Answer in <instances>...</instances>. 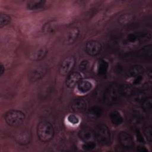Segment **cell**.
<instances>
[{
	"instance_id": "obj_1",
	"label": "cell",
	"mask_w": 152,
	"mask_h": 152,
	"mask_svg": "<svg viewBox=\"0 0 152 152\" xmlns=\"http://www.w3.org/2000/svg\"><path fill=\"white\" fill-rule=\"evenodd\" d=\"M37 135L39 140L43 142L50 141L54 136L53 125L47 121L40 122L37 127Z\"/></svg>"
},
{
	"instance_id": "obj_2",
	"label": "cell",
	"mask_w": 152,
	"mask_h": 152,
	"mask_svg": "<svg viewBox=\"0 0 152 152\" xmlns=\"http://www.w3.org/2000/svg\"><path fill=\"white\" fill-rule=\"evenodd\" d=\"M121 96L119 86L113 84L109 86L106 89L104 93L103 100L106 104L113 105L119 101Z\"/></svg>"
},
{
	"instance_id": "obj_3",
	"label": "cell",
	"mask_w": 152,
	"mask_h": 152,
	"mask_svg": "<svg viewBox=\"0 0 152 152\" xmlns=\"http://www.w3.org/2000/svg\"><path fill=\"white\" fill-rule=\"evenodd\" d=\"M94 138L102 145H107L110 143L111 135L108 126L103 124L96 126L94 131Z\"/></svg>"
},
{
	"instance_id": "obj_4",
	"label": "cell",
	"mask_w": 152,
	"mask_h": 152,
	"mask_svg": "<svg viewBox=\"0 0 152 152\" xmlns=\"http://www.w3.org/2000/svg\"><path fill=\"white\" fill-rule=\"evenodd\" d=\"M25 114L19 110H10L5 114L4 119L6 123L11 126L21 125L25 119Z\"/></svg>"
},
{
	"instance_id": "obj_5",
	"label": "cell",
	"mask_w": 152,
	"mask_h": 152,
	"mask_svg": "<svg viewBox=\"0 0 152 152\" xmlns=\"http://www.w3.org/2000/svg\"><path fill=\"white\" fill-rule=\"evenodd\" d=\"M75 58L73 56H70L65 58L62 62L59 72L60 75L65 76L68 74H69L71 71L74 68L75 65Z\"/></svg>"
},
{
	"instance_id": "obj_6",
	"label": "cell",
	"mask_w": 152,
	"mask_h": 152,
	"mask_svg": "<svg viewBox=\"0 0 152 152\" xmlns=\"http://www.w3.org/2000/svg\"><path fill=\"white\" fill-rule=\"evenodd\" d=\"M47 68L43 65H39L34 68L28 74V79L31 82H35L41 79L46 74Z\"/></svg>"
},
{
	"instance_id": "obj_7",
	"label": "cell",
	"mask_w": 152,
	"mask_h": 152,
	"mask_svg": "<svg viewBox=\"0 0 152 152\" xmlns=\"http://www.w3.org/2000/svg\"><path fill=\"white\" fill-rule=\"evenodd\" d=\"M101 43L97 40L88 41L86 45V51L90 56H96L98 55L102 50Z\"/></svg>"
},
{
	"instance_id": "obj_8",
	"label": "cell",
	"mask_w": 152,
	"mask_h": 152,
	"mask_svg": "<svg viewBox=\"0 0 152 152\" xmlns=\"http://www.w3.org/2000/svg\"><path fill=\"white\" fill-rule=\"evenodd\" d=\"M48 53V50L46 48L39 47L31 50L28 53V58L32 61H40L43 59Z\"/></svg>"
},
{
	"instance_id": "obj_9",
	"label": "cell",
	"mask_w": 152,
	"mask_h": 152,
	"mask_svg": "<svg viewBox=\"0 0 152 152\" xmlns=\"http://www.w3.org/2000/svg\"><path fill=\"white\" fill-rule=\"evenodd\" d=\"M82 80V75L80 72H74L70 73L66 80V86L69 88H73Z\"/></svg>"
},
{
	"instance_id": "obj_10",
	"label": "cell",
	"mask_w": 152,
	"mask_h": 152,
	"mask_svg": "<svg viewBox=\"0 0 152 152\" xmlns=\"http://www.w3.org/2000/svg\"><path fill=\"white\" fill-rule=\"evenodd\" d=\"M14 138L18 144L26 145L28 144L30 141V133L27 130H21L15 134Z\"/></svg>"
},
{
	"instance_id": "obj_11",
	"label": "cell",
	"mask_w": 152,
	"mask_h": 152,
	"mask_svg": "<svg viewBox=\"0 0 152 152\" xmlns=\"http://www.w3.org/2000/svg\"><path fill=\"white\" fill-rule=\"evenodd\" d=\"M119 141L122 147L125 148H131L134 145V142L131 136L127 132L121 131L118 135Z\"/></svg>"
},
{
	"instance_id": "obj_12",
	"label": "cell",
	"mask_w": 152,
	"mask_h": 152,
	"mask_svg": "<svg viewBox=\"0 0 152 152\" xmlns=\"http://www.w3.org/2000/svg\"><path fill=\"white\" fill-rule=\"evenodd\" d=\"M142 111L139 109H135L131 112L129 119L132 124L138 125L143 123L144 120V115L143 114Z\"/></svg>"
},
{
	"instance_id": "obj_13",
	"label": "cell",
	"mask_w": 152,
	"mask_h": 152,
	"mask_svg": "<svg viewBox=\"0 0 152 152\" xmlns=\"http://www.w3.org/2000/svg\"><path fill=\"white\" fill-rule=\"evenodd\" d=\"M78 136L84 142L93 141L94 138V131H93L90 127H83L79 131Z\"/></svg>"
},
{
	"instance_id": "obj_14",
	"label": "cell",
	"mask_w": 152,
	"mask_h": 152,
	"mask_svg": "<svg viewBox=\"0 0 152 152\" xmlns=\"http://www.w3.org/2000/svg\"><path fill=\"white\" fill-rule=\"evenodd\" d=\"M71 108L75 112H83L87 109V103L83 99H76L72 102Z\"/></svg>"
},
{
	"instance_id": "obj_15",
	"label": "cell",
	"mask_w": 152,
	"mask_h": 152,
	"mask_svg": "<svg viewBox=\"0 0 152 152\" xmlns=\"http://www.w3.org/2000/svg\"><path fill=\"white\" fill-rule=\"evenodd\" d=\"M144 69L140 65H135L132 66L127 72L128 78H134L138 75H141L144 73Z\"/></svg>"
},
{
	"instance_id": "obj_16",
	"label": "cell",
	"mask_w": 152,
	"mask_h": 152,
	"mask_svg": "<svg viewBox=\"0 0 152 152\" xmlns=\"http://www.w3.org/2000/svg\"><path fill=\"white\" fill-rule=\"evenodd\" d=\"M80 34V30L77 27L71 28L66 34V42L68 44L73 43L78 38Z\"/></svg>"
},
{
	"instance_id": "obj_17",
	"label": "cell",
	"mask_w": 152,
	"mask_h": 152,
	"mask_svg": "<svg viewBox=\"0 0 152 152\" xmlns=\"http://www.w3.org/2000/svg\"><path fill=\"white\" fill-rule=\"evenodd\" d=\"M103 110L102 107L98 106H93L91 107L87 112V116L92 119H97L102 115Z\"/></svg>"
},
{
	"instance_id": "obj_18",
	"label": "cell",
	"mask_w": 152,
	"mask_h": 152,
	"mask_svg": "<svg viewBox=\"0 0 152 152\" xmlns=\"http://www.w3.org/2000/svg\"><path fill=\"white\" fill-rule=\"evenodd\" d=\"M146 94L144 91L139 90L133 92L132 95L129 97L131 101L134 103H140L146 98Z\"/></svg>"
},
{
	"instance_id": "obj_19",
	"label": "cell",
	"mask_w": 152,
	"mask_h": 152,
	"mask_svg": "<svg viewBox=\"0 0 152 152\" xmlns=\"http://www.w3.org/2000/svg\"><path fill=\"white\" fill-rule=\"evenodd\" d=\"M109 64L107 62L103 59L98 61L96 66V71L99 75H103L106 74L108 70Z\"/></svg>"
},
{
	"instance_id": "obj_20",
	"label": "cell",
	"mask_w": 152,
	"mask_h": 152,
	"mask_svg": "<svg viewBox=\"0 0 152 152\" xmlns=\"http://www.w3.org/2000/svg\"><path fill=\"white\" fill-rule=\"evenodd\" d=\"M109 117L112 124L116 126L121 125L123 121V118L121 113L118 111L115 110H112L110 112Z\"/></svg>"
},
{
	"instance_id": "obj_21",
	"label": "cell",
	"mask_w": 152,
	"mask_h": 152,
	"mask_svg": "<svg viewBox=\"0 0 152 152\" xmlns=\"http://www.w3.org/2000/svg\"><path fill=\"white\" fill-rule=\"evenodd\" d=\"M151 53H152V49H151V45H150L143 47L138 52V55L140 56V57L145 60H148L151 59Z\"/></svg>"
},
{
	"instance_id": "obj_22",
	"label": "cell",
	"mask_w": 152,
	"mask_h": 152,
	"mask_svg": "<svg viewBox=\"0 0 152 152\" xmlns=\"http://www.w3.org/2000/svg\"><path fill=\"white\" fill-rule=\"evenodd\" d=\"M93 87L92 83L88 80H81L77 85L78 90L82 93L89 91Z\"/></svg>"
},
{
	"instance_id": "obj_23",
	"label": "cell",
	"mask_w": 152,
	"mask_h": 152,
	"mask_svg": "<svg viewBox=\"0 0 152 152\" xmlns=\"http://www.w3.org/2000/svg\"><path fill=\"white\" fill-rule=\"evenodd\" d=\"M145 37H147L145 34L138 36L135 33H129L126 36L125 39V42L127 44L132 45V44L136 43L141 39H145Z\"/></svg>"
},
{
	"instance_id": "obj_24",
	"label": "cell",
	"mask_w": 152,
	"mask_h": 152,
	"mask_svg": "<svg viewBox=\"0 0 152 152\" xmlns=\"http://www.w3.org/2000/svg\"><path fill=\"white\" fill-rule=\"evenodd\" d=\"M119 90L121 96L125 97H130L134 92V90L131 86L128 84H121L119 86Z\"/></svg>"
},
{
	"instance_id": "obj_25",
	"label": "cell",
	"mask_w": 152,
	"mask_h": 152,
	"mask_svg": "<svg viewBox=\"0 0 152 152\" xmlns=\"http://www.w3.org/2000/svg\"><path fill=\"white\" fill-rule=\"evenodd\" d=\"M45 4V1H30L27 3V8L29 10H36L41 8Z\"/></svg>"
},
{
	"instance_id": "obj_26",
	"label": "cell",
	"mask_w": 152,
	"mask_h": 152,
	"mask_svg": "<svg viewBox=\"0 0 152 152\" xmlns=\"http://www.w3.org/2000/svg\"><path fill=\"white\" fill-rule=\"evenodd\" d=\"M152 106V100L151 97H146L141 103V107L142 109L144 112H148L151 109Z\"/></svg>"
},
{
	"instance_id": "obj_27",
	"label": "cell",
	"mask_w": 152,
	"mask_h": 152,
	"mask_svg": "<svg viewBox=\"0 0 152 152\" xmlns=\"http://www.w3.org/2000/svg\"><path fill=\"white\" fill-rule=\"evenodd\" d=\"M11 18L7 14L1 13L0 15V27L2 28L7 24H8L11 21Z\"/></svg>"
},
{
	"instance_id": "obj_28",
	"label": "cell",
	"mask_w": 152,
	"mask_h": 152,
	"mask_svg": "<svg viewBox=\"0 0 152 152\" xmlns=\"http://www.w3.org/2000/svg\"><path fill=\"white\" fill-rule=\"evenodd\" d=\"M67 121L70 124L72 125H77L80 122V118L77 115L70 114L67 116Z\"/></svg>"
},
{
	"instance_id": "obj_29",
	"label": "cell",
	"mask_w": 152,
	"mask_h": 152,
	"mask_svg": "<svg viewBox=\"0 0 152 152\" xmlns=\"http://www.w3.org/2000/svg\"><path fill=\"white\" fill-rule=\"evenodd\" d=\"M132 20V16L129 14L122 15L119 18V22L122 24H126L129 23Z\"/></svg>"
},
{
	"instance_id": "obj_30",
	"label": "cell",
	"mask_w": 152,
	"mask_h": 152,
	"mask_svg": "<svg viewBox=\"0 0 152 152\" xmlns=\"http://www.w3.org/2000/svg\"><path fill=\"white\" fill-rule=\"evenodd\" d=\"M96 147V144L93 141H86L82 145V148L84 150H91Z\"/></svg>"
},
{
	"instance_id": "obj_31",
	"label": "cell",
	"mask_w": 152,
	"mask_h": 152,
	"mask_svg": "<svg viewBox=\"0 0 152 152\" xmlns=\"http://www.w3.org/2000/svg\"><path fill=\"white\" fill-rule=\"evenodd\" d=\"M90 66V62L88 60H83L82 61L79 65H78V68L80 71H85L88 69V68Z\"/></svg>"
},
{
	"instance_id": "obj_32",
	"label": "cell",
	"mask_w": 152,
	"mask_h": 152,
	"mask_svg": "<svg viewBox=\"0 0 152 152\" xmlns=\"http://www.w3.org/2000/svg\"><path fill=\"white\" fill-rule=\"evenodd\" d=\"M43 31L46 33H50L55 29V26L53 23H46L43 27Z\"/></svg>"
},
{
	"instance_id": "obj_33",
	"label": "cell",
	"mask_w": 152,
	"mask_h": 152,
	"mask_svg": "<svg viewBox=\"0 0 152 152\" xmlns=\"http://www.w3.org/2000/svg\"><path fill=\"white\" fill-rule=\"evenodd\" d=\"M144 134L145 137L147 138V140L151 142L152 140V130L151 126H148L145 128L144 130Z\"/></svg>"
},
{
	"instance_id": "obj_34",
	"label": "cell",
	"mask_w": 152,
	"mask_h": 152,
	"mask_svg": "<svg viewBox=\"0 0 152 152\" xmlns=\"http://www.w3.org/2000/svg\"><path fill=\"white\" fill-rule=\"evenodd\" d=\"M142 79H143V77H142V75H138V76H137L136 77H134V80L132 81V84L134 85H138V84H140L142 82Z\"/></svg>"
},
{
	"instance_id": "obj_35",
	"label": "cell",
	"mask_w": 152,
	"mask_h": 152,
	"mask_svg": "<svg viewBox=\"0 0 152 152\" xmlns=\"http://www.w3.org/2000/svg\"><path fill=\"white\" fill-rule=\"evenodd\" d=\"M137 140H138V141H139L140 142H144L143 138L142 137L141 135L140 134V133L138 131L137 132Z\"/></svg>"
},
{
	"instance_id": "obj_36",
	"label": "cell",
	"mask_w": 152,
	"mask_h": 152,
	"mask_svg": "<svg viewBox=\"0 0 152 152\" xmlns=\"http://www.w3.org/2000/svg\"><path fill=\"white\" fill-rule=\"evenodd\" d=\"M4 71H5V67L2 64H1V75L3 74Z\"/></svg>"
},
{
	"instance_id": "obj_37",
	"label": "cell",
	"mask_w": 152,
	"mask_h": 152,
	"mask_svg": "<svg viewBox=\"0 0 152 152\" xmlns=\"http://www.w3.org/2000/svg\"><path fill=\"white\" fill-rule=\"evenodd\" d=\"M137 150L140 151H147V149H145V147H139L137 148Z\"/></svg>"
}]
</instances>
